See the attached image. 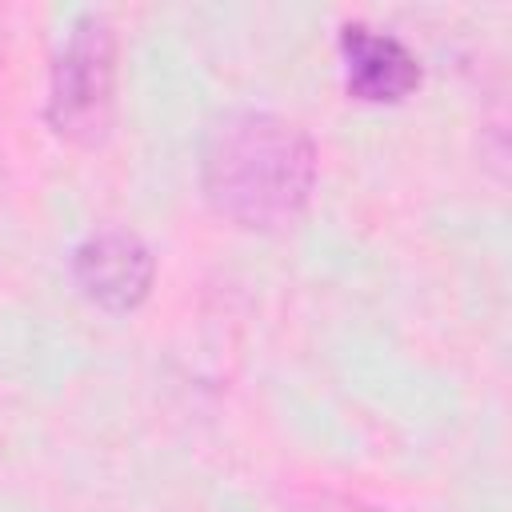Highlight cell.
Here are the masks:
<instances>
[{
	"instance_id": "obj_5",
	"label": "cell",
	"mask_w": 512,
	"mask_h": 512,
	"mask_svg": "<svg viewBox=\"0 0 512 512\" xmlns=\"http://www.w3.org/2000/svg\"><path fill=\"white\" fill-rule=\"evenodd\" d=\"M288 504H292V512H388L356 492L328 488V484H300L288 492Z\"/></svg>"
},
{
	"instance_id": "obj_1",
	"label": "cell",
	"mask_w": 512,
	"mask_h": 512,
	"mask_svg": "<svg viewBox=\"0 0 512 512\" xmlns=\"http://www.w3.org/2000/svg\"><path fill=\"white\" fill-rule=\"evenodd\" d=\"M320 152L308 128L268 108L224 112L200 152V188L208 208L248 232L292 228L316 192Z\"/></svg>"
},
{
	"instance_id": "obj_4",
	"label": "cell",
	"mask_w": 512,
	"mask_h": 512,
	"mask_svg": "<svg viewBox=\"0 0 512 512\" xmlns=\"http://www.w3.org/2000/svg\"><path fill=\"white\" fill-rule=\"evenodd\" d=\"M336 48H340L344 92L360 104H404L424 80L420 56L408 48V40H400L388 28L344 20Z\"/></svg>"
},
{
	"instance_id": "obj_2",
	"label": "cell",
	"mask_w": 512,
	"mask_h": 512,
	"mask_svg": "<svg viewBox=\"0 0 512 512\" xmlns=\"http://www.w3.org/2000/svg\"><path fill=\"white\" fill-rule=\"evenodd\" d=\"M116 80H120L116 24L100 8L76 12L48 68L44 124L52 128V136L76 148H100L116 124Z\"/></svg>"
},
{
	"instance_id": "obj_3",
	"label": "cell",
	"mask_w": 512,
	"mask_h": 512,
	"mask_svg": "<svg viewBox=\"0 0 512 512\" xmlns=\"http://www.w3.org/2000/svg\"><path fill=\"white\" fill-rule=\"evenodd\" d=\"M68 272L88 304L124 316L152 296L156 256L132 228H96L72 248Z\"/></svg>"
}]
</instances>
